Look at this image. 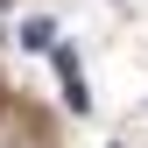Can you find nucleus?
Listing matches in <instances>:
<instances>
[{
  "instance_id": "f257e3e1",
  "label": "nucleus",
  "mask_w": 148,
  "mask_h": 148,
  "mask_svg": "<svg viewBox=\"0 0 148 148\" xmlns=\"http://www.w3.org/2000/svg\"><path fill=\"white\" fill-rule=\"evenodd\" d=\"M21 42H28V49H57V28H49V21H28Z\"/></svg>"
}]
</instances>
